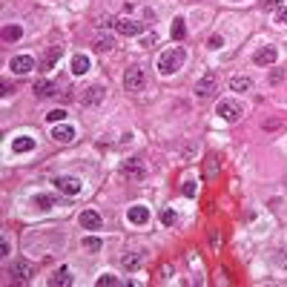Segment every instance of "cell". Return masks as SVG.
Returning <instances> with one entry per match:
<instances>
[{
    "mask_svg": "<svg viewBox=\"0 0 287 287\" xmlns=\"http://www.w3.org/2000/svg\"><path fill=\"white\" fill-rule=\"evenodd\" d=\"M264 9L267 12H279V9H285V3L282 0H264Z\"/></svg>",
    "mask_w": 287,
    "mask_h": 287,
    "instance_id": "cell-33",
    "label": "cell"
},
{
    "mask_svg": "<svg viewBox=\"0 0 287 287\" xmlns=\"http://www.w3.org/2000/svg\"><path fill=\"white\" fill-rule=\"evenodd\" d=\"M184 61H187L184 46H172V49H167L158 58V72L161 75H172V72H178V69L184 66Z\"/></svg>",
    "mask_w": 287,
    "mask_h": 287,
    "instance_id": "cell-1",
    "label": "cell"
},
{
    "mask_svg": "<svg viewBox=\"0 0 287 287\" xmlns=\"http://www.w3.org/2000/svg\"><path fill=\"white\" fill-rule=\"evenodd\" d=\"M118 285H121V279L118 276H109V273L98 279V287H118Z\"/></svg>",
    "mask_w": 287,
    "mask_h": 287,
    "instance_id": "cell-28",
    "label": "cell"
},
{
    "mask_svg": "<svg viewBox=\"0 0 287 287\" xmlns=\"http://www.w3.org/2000/svg\"><path fill=\"white\" fill-rule=\"evenodd\" d=\"M169 34H172L175 40H184V37H187V23H184L181 17H175V20H172V29H169Z\"/></svg>",
    "mask_w": 287,
    "mask_h": 287,
    "instance_id": "cell-23",
    "label": "cell"
},
{
    "mask_svg": "<svg viewBox=\"0 0 287 287\" xmlns=\"http://www.w3.org/2000/svg\"><path fill=\"white\" fill-rule=\"evenodd\" d=\"M285 127H287L285 118H267V121L261 124V129H264V132H279V129H285Z\"/></svg>",
    "mask_w": 287,
    "mask_h": 287,
    "instance_id": "cell-25",
    "label": "cell"
},
{
    "mask_svg": "<svg viewBox=\"0 0 287 287\" xmlns=\"http://www.w3.org/2000/svg\"><path fill=\"white\" fill-rule=\"evenodd\" d=\"M0 255H9V241H6V238L0 241Z\"/></svg>",
    "mask_w": 287,
    "mask_h": 287,
    "instance_id": "cell-40",
    "label": "cell"
},
{
    "mask_svg": "<svg viewBox=\"0 0 287 287\" xmlns=\"http://www.w3.org/2000/svg\"><path fill=\"white\" fill-rule=\"evenodd\" d=\"M127 219H129V224H147L150 221V210L147 207H141V204H135V207H129V213H127Z\"/></svg>",
    "mask_w": 287,
    "mask_h": 287,
    "instance_id": "cell-13",
    "label": "cell"
},
{
    "mask_svg": "<svg viewBox=\"0 0 287 287\" xmlns=\"http://www.w3.org/2000/svg\"><path fill=\"white\" fill-rule=\"evenodd\" d=\"M103 98H106V89L101 84H92V86H86L81 92V103L84 106H98V103H103Z\"/></svg>",
    "mask_w": 287,
    "mask_h": 287,
    "instance_id": "cell-7",
    "label": "cell"
},
{
    "mask_svg": "<svg viewBox=\"0 0 287 287\" xmlns=\"http://www.w3.org/2000/svg\"><path fill=\"white\" fill-rule=\"evenodd\" d=\"M144 86H147L144 69H141V66H129L127 72H124V89H127V92H141Z\"/></svg>",
    "mask_w": 287,
    "mask_h": 287,
    "instance_id": "cell-5",
    "label": "cell"
},
{
    "mask_svg": "<svg viewBox=\"0 0 287 287\" xmlns=\"http://www.w3.org/2000/svg\"><path fill=\"white\" fill-rule=\"evenodd\" d=\"M276 58H279L276 46H261V49H255L253 64H255V66H270V64H276Z\"/></svg>",
    "mask_w": 287,
    "mask_h": 287,
    "instance_id": "cell-9",
    "label": "cell"
},
{
    "mask_svg": "<svg viewBox=\"0 0 287 287\" xmlns=\"http://www.w3.org/2000/svg\"><path fill=\"white\" fill-rule=\"evenodd\" d=\"M66 118V109H52L49 115H46V121H52V124H58V121H64Z\"/></svg>",
    "mask_w": 287,
    "mask_h": 287,
    "instance_id": "cell-31",
    "label": "cell"
},
{
    "mask_svg": "<svg viewBox=\"0 0 287 287\" xmlns=\"http://www.w3.org/2000/svg\"><path fill=\"white\" fill-rule=\"evenodd\" d=\"M121 172H124V178L132 181V184H141L147 178V169H144V161L141 158H127L121 164Z\"/></svg>",
    "mask_w": 287,
    "mask_h": 287,
    "instance_id": "cell-4",
    "label": "cell"
},
{
    "mask_svg": "<svg viewBox=\"0 0 287 287\" xmlns=\"http://www.w3.org/2000/svg\"><path fill=\"white\" fill-rule=\"evenodd\" d=\"M155 40H158V34H147V37H144V40H141V43H144V46H152V43H155Z\"/></svg>",
    "mask_w": 287,
    "mask_h": 287,
    "instance_id": "cell-38",
    "label": "cell"
},
{
    "mask_svg": "<svg viewBox=\"0 0 287 287\" xmlns=\"http://www.w3.org/2000/svg\"><path fill=\"white\" fill-rule=\"evenodd\" d=\"M121 267H124V270H138V267H141V253H127L124 255V258H121Z\"/></svg>",
    "mask_w": 287,
    "mask_h": 287,
    "instance_id": "cell-22",
    "label": "cell"
},
{
    "mask_svg": "<svg viewBox=\"0 0 287 287\" xmlns=\"http://www.w3.org/2000/svg\"><path fill=\"white\" fill-rule=\"evenodd\" d=\"M58 58H61V49H52V52H49V58H46V66H52Z\"/></svg>",
    "mask_w": 287,
    "mask_h": 287,
    "instance_id": "cell-37",
    "label": "cell"
},
{
    "mask_svg": "<svg viewBox=\"0 0 287 287\" xmlns=\"http://www.w3.org/2000/svg\"><path fill=\"white\" fill-rule=\"evenodd\" d=\"M89 72V58L86 55H75L72 58V75H86Z\"/></svg>",
    "mask_w": 287,
    "mask_h": 287,
    "instance_id": "cell-19",
    "label": "cell"
},
{
    "mask_svg": "<svg viewBox=\"0 0 287 287\" xmlns=\"http://www.w3.org/2000/svg\"><path fill=\"white\" fill-rule=\"evenodd\" d=\"M32 69H34L32 55H15V58H12V72H15V75H29Z\"/></svg>",
    "mask_w": 287,
    "mask_h": 287,
    "instance_id": "cell-10",
    "label": "cell"
},
{
    "mask_svg": "<svg viewBox=\"0 0 287 287\" xmlns=\"http://www.w3.org/2000/svg\"><path fill=\"white\" fill-rule=\"evenodd\" d=\"M78 221H81V227H84V230H101V216H98L95 210H84Z\"/></svg>",
    "mask_w": 287,
    "mask_h": 287,
    "instance_id": "cell-14",
    "label": "cell"
},
{
    "mask_svg": "<svg viewBox=\"0 0 287 287\" xmlns=\"http://www.w3.org/2000/svg\"><path fill=\"white\" fill-rule=\"evenodd\" d=\"M216 92H219V75L216 72H204L198 78V84H195V98L207 101V98H213Z\"/></svg>",
    "mask_w": 287,
    "mask_h": 287,
    "instance_id": "cell-2",
    "label": "cell"
},
{
    "mask_svg": "<svg viewBox=\"0 0 287 287\" xmlns=\"http://www.w3.org/2000/svg\"><path fill=\"white\" fill-rule=\"evenodd\" d=\"M101 247H103V241H101L98 236H86V238H84V250H89V253H98Z\"/></svg>",
    "mask_w": 287,
    "mask_h": 287,
    "instance_id": "cell-27",
    "label": "cell"
},
{
    "mask_svg": "<svg viewBox=\"0 0 287 287\" xmlns=\"http://www.w3.org/2000/svg\"><path fill=\"white\" fill-rule=\"evenodd\" d=\"M20 37H23V29H20V26H15V23L3 26V40H9V43H12V40H20Z\"/></svg>",
    "mask_w": 287,
    "mask_h": 287,
    "instance_id": "cell-24",
    "label": "cell"
},
{
    "mask_svg": "<svg viewBox=\"0 0 287 287\" xmlns=\"http://www.w3.org/2000/svg\"><path fill=\"white\" fill-rule=\"evenodd\" d=\"M161 279H164V282H169V279H172V273H175V270H172V264H161Z\"/></svg>",
    "mask_w": 287,
    "mask_h": 287,
    "instance_id": "cell-34",
    "label": "cell"
},
{
    "mask_svg": "<svg viewBox=\"0 0 287 287\" xmlns=\"http://www.w3.org/2000/svg\"><path fill=\"white\" fill-rule=\"evenodd\" d=\"M161 221L167 224V227H172V224L178 221V216H175V210H164V213H161Z\"/></svg>",
    "mask_w": 287,
    "mask_h": 287,
    "instance_id": "cell-29",
    "label": "cell"
},
{
    "mask_svg": "<svg viewBox=\"0 0 287 287\" xmlns=\"http://www.w3.org/2000/svg\"><path fill=\"white\" fill-rule=\"evenodd\" d=\"M210 241H213V247H216V250H219V233H216V230H213V233H210Z\"/></svg>",
    "mask_w": 287,
    "mask_h": 287,
    "instance_id": "cell-41",
    "label": "cell"
},
{
    "mask_svg": "<svg viewBox=\"0 0 287 287\" xmlns=\"http://www.w3.org/2000/svg\"><path fill=\"white\" fill-rule=\"evenodd\" d=\"M32 204L37 207V210H43V213H46V210H52V207H55V198H52V195H34Z\"/></svg>",
    "mask_w": 287,
    "mask_h": 287,
    "instance_id": "cell-26",
    "label": "cell"
},
{
    "mask_svg": "<svg viewBox=\"0 0 287 287\" xmlns=\"http://www.w3.org/2000/svg\"><path fill=\"white\" fill-rule=\"evenodd\" d=\"M92 46H95L98 52H109V49H115V37H109V34H98Z\"/></svg>",
    "mask_w": 287,
    "mask_h": 287,
    "instance_id": "cell-20",
    "label": "cell"
},
{
    "mask_svg": "<svg viewBox=\"0 0 287 287\" xmlns=\"http://www.w3.org/2000/svg\"><path fill=\"white\" fill-rule=\"evenodd\" d=\"M9 273H12V279H15L17 285H26V282H32V276H34V264L26 261V258H15V261L9 264Z\"/></svg>",
    "mask_w": 287,
    "mask_h": 287,
    "instance_id": "cell-3",
    "label": "cell"
},
{
    "mask_svg": "<svg viewBox=\"0 0 287 287\" xmlns=\"http://www.w3.org/2000/svg\"><path fill=\"white\" fill-rule=\"evenodd\" d=\"M276 20H279L282 26H287V6H285V9H279V12H276Z\"/></svg>",
    "mask_w": 287,
    "mask_h": 287,
    "instance_id": "cell-36",
    "label": "cell"
},
{
    "mask_svg": "<svg viewBox=\"0 0 287 287\" xmlns=\"http://www.w3.org/2000/svg\"><path fill=\"white\" fill-rule=\"evenodd\" d=\"M115 23H118L115 17H98V20H95V26H98V29H109V26L115 29Z\"/></svg>",
    "mask_w": 287,
    "mask_h": 287,
    "instance_id": "cell-30",
    "label": "cell"
},
{
    "mask_svg": "<svg viewBox=\"0 0 287 287\" xmlns=\"http://www.w3.org/2000/svg\"><path fill=\"white\" fill-rule=\"evenodd\" d=\"M195 192H198V187H195V181H184V195H187V198H192Z\"/></svg>",
    "mask_w": 287,
    "mask_h": 287,
    "instance_id": "cell-35",
    "label": "cell"
},
{
    "mask_svg": "<svg viewBox=\"0 0 287 287\" xmlns=\"http://www.w3.org/2000/svg\"><path fill=\"white\" fill-rule=\"evenodd\" d=\"M12 150H15V152H32L34 150V138H26V135H23V138H15Z\"/></svg>",
    "mask_w": 287,
    "mask_h": 287,
    "instance_id": "cell-21",
    "label": "cell"
},
{
    "mask_svg": "<svg viewBox=\"0 0 287 287\" xmlns=\"http://www.w3.org/2000/svg\"><path fill=\"white\" fill-rule=\"evenodd\" d=\"M241 115H244L241 103H236V101H221V103H219V118L227 121V124H236Z\"/></svg>",
    "mask_w": 287,
    "mask_h": 287,
    "instance_id": "cell-6",
    "label": "cell"
},
{
    "mask_svg": "<svg viewBox=\"0 0 287 287\" xmlns=\"http://www.w3.org/2000/svg\"><path fill=\"white\" fill-rule=\"evenodd\" d=\"M72 285V276H69V270L61 267V270H55L52 276H49V287H69Z\"/></svg>",
    "mask_w": 287,
    "mask_h": 287,
    "instance_id": "cell-17",
    "label": "cell"
},
{
    "mask_svg": "<svg viewBox=\"0 0 287 287\" xmlns=\"http://www.w3.org/2000/svg\"><path fill=\"white\" fill-rule=\"evenodd\" d=\"M221 46H224V37H221V34H213V37L207 40V49H221Z\"/></svg>",
    "mask_w": 287,
    "mask_h": 287,
    "instance_id": "cell-32",
    "label": "cell"
},
{
    "mask_svg": "<svg viewBox=\"0 0 287 287\" xmlns=\"http://www.w3.org/2000/svg\"><path fill=\"white\" fill-rule=\"evenodd\" d=\"M58 92H61V89H58L52 81H46V78L34 84V95H37V98H52V95H58Z\"/></svg>",
    "mask_w": 287,
    "mask_h": 287,
    "instance_id": "cell-15",
    "label": "cell"
},
{
    "mask_svg": "<svg viewBox=\"0 0 287 287\" xmlns=\"http://www.w3.org/2000/svg\"><path fill=\"white\" fill-rule=\"evenodd\" d=\"M115 32L127 34V37H138V34H144V23H138V20H132V17H118Z\"/></svg>",
    "mask_w": 287,
    "mask_h": 287,
    "instance_id": "cell-8",
    "label": "cell"
},
{
    "mask_svg": "<svg viewBox=\"0 0 287 287\" xmlns=\"http://www.w3.org/2000/svg\"><path fill=\"white\" fill-rule=\"evenodd\" d=\"M230 89H233V92H250V89H253V78L236 75V78H230Z\"/></svg>",
    "mask_w": 287,
    "mask_h": 287,
    "instance_id": "cell-16",
    "label": "cell"
},
{
    "mask_svg": "<svg viewBox=\"0 0 287 287\" xmlns=\"http://www.w3.org/2000/svg\"><path fill=\"white\" fill-rule=\"evenodd\" d=\"M192 155H195V147H192V144H190V147H187V150H184V161H190Z\"/></svg>",
    "mask_w": 287,
    "mask_h": 287,
    "instance_id": "cell-39",
    "label": "cell"
},
{
    "mask_svg": "<svg viewBox=\"0 0 287 287\" xmlns=\"http://www.w3.org/2000/svg\"><path fill=\"white\" fill-rule=\"evenodd\" d=\"M55 187L61 192H66V195H78L81 192V181L78 178H69V175H58L55 178Z\"/></svg>",
    "mask_w": 287,
    "mask_h": 287,
    "instance_id": "cell-12",
    "label": "cell"
},
{
    "mask_svg": "<svg viewBox=\"0 0 287 287\" xmlns=\"http://www.w3.org/2000/svg\"><path fill=\"white\" fill-rule=\"evenodd\" d=\"M219 169H221V158H219L216 152H210V155L204 158V172H201V178H204V181H213V178L219 175Z\"/></svg>",
    "mask_w": 287,
    "mask_h": 287,
    "instance_id": "cell-11",
    "label": "cell"
},
{
    "mask_svg": "<svg viewBox=\"0 0 287 287\" xmlns=\"http://www.w3.org/2000/svg\"><path fill=\"white\" fill-rule=\"evenodd\" d=\"M52 138H55L58 144H72V141H75V129L72 127H55L52 129Z\"/></svg>",
    "mask_w": 287,
    "mask_h": 287,
    "instance_id": "cell-18",
    "label": "cell"
}]
</instances>
